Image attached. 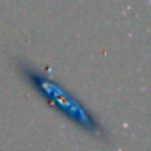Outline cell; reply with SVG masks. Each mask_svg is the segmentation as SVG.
<instances>
[{
  "label": "cell",
  "mask_w": 151,
  "mask_h": 151,
  "mask_svg": "<svg viewBox=\"0 0 151 151\" xmlns=\"http://www.w3.org/2000/svg\"><path fill=\"white\" fill-rule=\"evenodd\" d=\"M16 68L20 71V75L29 82V86L39 93L53 109H57L59 112H62L68 119L75 121L78 126L89 130V132H101L100 124L96 123V119L89 114V110L75 98L71 96L66 89H62L55 80H52L50 77H46L45 73H41L37 68L30 66L25 60H18Z\"/></svg>",
  "instance_id": "6da1fadb"
}]
</instances>
